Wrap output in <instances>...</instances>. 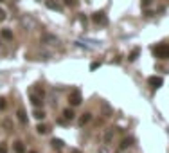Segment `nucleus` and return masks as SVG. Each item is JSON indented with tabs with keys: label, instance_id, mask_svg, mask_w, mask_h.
<instances>
[{
	"label": "nucleus",
	"instance_id": "obj_1",
	"mask_svg": "<svg viewBox=\"0 0 169 153\" xmlns=\"http://www.w3.org/2000/svg\"><path fill=\"white\" fill-rule=\"evenodd\" d=\"M153 52H155V56L160 58V59L169 58V47H167V45H158V47H155Z\"/></svg>",
	"mask_w": 169,
	"mask_h": 153
},
{
	"label": "nucleus",
	"instance_id": "obj_2",
	"mask_svg": "<svg viewBox=\"0 0 169 153\" xmlns=\"http://www.w3.org/2000/svg\"><path fill=\"white\" fill-rule=\"evenodd\" d=\"M92 20H94L97 25H108V16H106V13H103V11H97V13H94Z\"/></svg>",
	"mask_w": 169,
	"mask_h": 153
},
{
	"label": "nucleus",
	"instance_id": "obj_3",
	"mask_svg": "<svg viewBox=\"0 0 169 153\" xmlns=\"http://www.w3.org/2000/svg\"><path fill=\"white\" fill-rule=\"evenodd\" d=\"M81 101H83L81 92H79V90H72V92H70V95H68V103H70L72 106H79Z\"/></svg>",
	"mask_w": 169,
	"mask_h": 153
},
{
	"label": "nucleus",
	"instance_id": "obj_4",
	"mask_svg": "<svg viewBox=\"0 0 169 153\" xmlns=\"http://www.w3.org/2000/svg\"><path fill=\"white\" fill-rule=\"evenodd\" d=\"M42 43H45V45H56V43H59V40H58L56 34L43 33V34H42Z\"/></svg>",
	"mask_w": 169,
	"mask_h": 153
},
{
	"label": "nucleus",
	"instance_id": "obj_5",
	"mask_svg": "<svg viewBox=\"0 0 169 153\" xmlns=\"http://www.w3.org/2000/svg\"><path fill=\"white\" fill-rule=\"evenodd\" d=\"M147 83H149V87L158 88V87H162V83H164V79H162L160 76H151V78L147 79Z\"/></svg>",
	"mask_w": 169,
	"mask_h": 153
},
{
	"label": "nucleus",
	"instance_id": "obj_6",
	"mask_svg": "<svg viewBox=\"0 0 169 153\" xmlns=\"http://www.w3.org/2000/svg\"><path fill=\"white\" fill-rule=\"evenodd\" d=\"M29 97H31V103H32L34 106H42V105H43V97H42V95H36V94H32V92H29Z\"/></svg>",
	"mask_w": 169,
	"mask_h": 153
},
{
	"label": "nucleus",
	"instance_id": "obj_7",
	"mask_svg": "<svg viewBox=\"0 0 169 153\" xmlns=\"http://www.w3.org/2000/svg\"><path fill=\"white\" fill-rule=\"evenodd\" d=\"M45 4H47V8L52 9V11H61V4H59L58 0H47Z\"/></svg>",
	"mask_w": 169,
	"mask_h": 153
},
{
	"label": "nucleus",
	"instance_id": "obj_8",
	"mask_svg": "<svg viewBox=\"0 0 169 153\" xmlns=\"http://www.w3.org/2000/svg\"><path fill=\"white\" fill-rule=\"evenodd\" d=\"M113 128H108V130L104 131V137H103V140H104V144H110L112 142V139H113Z\"/></svg>",
	"mask_w": 169,
	"mask_h": 153
},
{
	"label": "nucleus",
	"instance_id": "obj_9",
	"mask_svg": "<svg viewBox=\"0 0 169 153\" xmlns=\"http://www.w3.org/2000/svg\"><path fill=\"white\" fill-rule=\"evenodd\" d=\"M16 117H18V121H20L22 124H27V115H25L23 108H18V112H16Z\"/></svg>",
	"mask_w": 169,
	"mask_h": 153
},
{
	"label": "nucleus",
	"instance_id": "obj_10",
	"mask_svg": "<svg viewBox=\"0 0 169 153\" xmlns=\"http://www.w3.org/2000/svg\"><path fill=\"white\" fill-rule=\"evenodd\" d=\"M90 119H92V114H83V115L79 117V126H85V124H88Z\"/></svg>",
	"mask_w": 169,
	"mask_h": 153
},
{
	"label": "nucleus",
	"instance_id": "obj_11",
	"mask_svg": "<svg viewBox=\"0 0 169 153\" xmlns=\"http://www.w3.org/2000/svg\"><path fill=\"white\" fill-rule=\"evenodd\" d=\"M63 117H65V121H72L74 117H76V114H74V110L65 108V110H63Z\"/></svg>",
	"mask_w": 169,
	"mask_h": 153
},
{
	"label": "nucleus",
	"instance_id": "obj_12",
	"mask_svg": "<svg viewBox=\"0 0 169 153\" xmlns=\"http://www.w3.org/2000/svg\"><path fill=\"white\" fill-rule=\"evenodd\" d=\"M0 36L4 38V40H13V33L9 29H2L0 31Z\"/></svg>",
	"mask_w": 169,
	"mask_h": 153
},
{
	"label": "nucleus",
	"instance_id": "obj_13",
	"mask_svg": "<svg viewBox=\"0 0 169 153\" xmlns=\"http://www.w3.org/2000/svg\"><path fill=\"white\" fill-rule=\"evenodd\" d=\"M36 131L40 133V135H45V133H49V128H47L45 124H38V126H36Z\"/></svg>",
	"mask_w": 169,
	"mask_h": 153
},
{
	"label": "nucleus",
	"instance_id": "obj_14",
	"mask_svg": "<svg viewBox=\"0 0 169 153\" xmlns=\"http://www.w3.org/2000/svg\"><path fill=\"white\" fill-rule=\"evenodd\" d=\"M133 144V139H122V142H121V150H126V148H128V146H132Z\"/></svg>",
	"mask_w": 169,
	"mask_h": 153
},
{
	"label": "nucleus",
	"instance_id": "obj_15",
	"mask_svg": "<svg viewBox=\"0 0 169 153\" xmlns=\"http://www.w3.org/2000/svg\"><path fill=\"white\" fill-rule=\"evenodd\" d=\"M139 54H140V49H133L132 54L128 56V59H130V61H135V59L139 58Z\"/></svg>",
	"mask_w": 169,
	"mask_h": 153
},
{
	"label": "nucleus",
	"instance_id": "obj_16",
	"mask_svg": "<svg viewBox=\"0 0 169 153\" xmlns=\"http://www.w3.org/2000/svg\"><path fill=\"white\" fill-rule=\"evenodd\" d=\"M31 92H32V94H36V95H42V97H43V95H45V92H43V88L40 87V85H36V87L32 88V90H31Z\"/></svg>",
	"mask_w": 169,
	"mask_h": 153
},
{
	"label": "nucleus",
	"instance_id": "obj_17",
	"mask_svg": "<svg viewBox=\"0 0 169 153\" xmlns=\"http://www.w3.org/2000/svg\"><path fill=\"white\" fill-rule=\"evenodd\" d=\"M52 146L61 150V148H63V140H61V139H52Z\"/></svg>",
	"mask_w": 169,
	"mask_h": 153
},
{
	"label": "nucleus",
	"instance_id": "obj_18",
	"mask_svg": "<svg viewBox=\"0 0 169 153\" xmlns=\"http://www.w3.org/2000/svg\"><path fill=\"white\" fill-rule=\"evenodd\" d=\"M15 151L16 153H23L25 148H23V142H15Z\"/></svg>",
	"mask_w": 169,
	"mask_h": 153
},
{
	"label": "nucleus",
	"instance_id": "obj_19",
	"mask_svg": "<svg viewBox=\"0 0 169 153\" xmlns=\"http://www.w3.org/2000/svg\"><path fill=\"white\" fill-rule=\"evenodd\" d=\"M32 115L36 117V119H45V112H43V110H34Z\"/></svg>",
	"mask_w": 169,
	"mask_h": 153
},
{
	"label": "nucleus",
	"instance_id": "obj_20",
	"mask_svg": "<svg viewBox=\"0 0 169 153\" xmlns=\"http://www.w3.org/2000/svg\"><path fill=\"white\" fill-rule=\"evenodd\" d=\"M101 67V61H94L92 65H90V70H96V69H99Z\"/></svg>",
	"mask_w": 169,
	"mask_h": 153
},
{
	"label": "nucleus",
	"instance_id": "obj_21",
	"mask_svg": "<svg viewBox=\"0 0 169 153\" xmlns=\"http://www.w3.org/2000/svg\"><path fill=\"white\" fill-rule=\"evenodd\" d=\"M103 108H104V112H106V115H110V114H112V110H110V106H108V103H103Z\"/></svg>",
	"mask_w": 169,
	"mask_h": 153
},
{
	"label": "nucleus",
	"instance_id": "obj_22",
	"mask_svg": "<svg viewBox=\"0 0 169 153\" xmlns=\"http://www.w3.org/2000/svg\"><path fill=\"white\" fill-rule=\"evenodd\" d=\"M4 20H6V11L0 8V22H4Z\"/></svg>",
	"mask_w": 169,
	"mask_h": 153
},
{
	"label": "nucleus",
	"instance_id": "obj_23",
	"mask_svg": "<svg viewBox=\"0 0 169 153\" xmlns=\"http://www.w3.org/2000/svg\"><path fill=\"white\" fill-rule=\"evenodd\" d=\"M0 153H7V146L4 144V142L0 144Z\"/></svg>",
	"mask_w": 169,
	"mask_h": 153
},
{
	"label": "nucleus",
	"instance_id": "obj_24",
	"mask_svg": "<svg viewBox=\"0 0 169 153\" xmlns=\"http://www.w3.org/2000/svg\"><path fill=\"white\" fill-rule=\"evenodd\" d=\"M6 106H7V105H6V99H0V110H6Z\"/></svg>",
	"mask_w": 169,
	"mask_h": 153
},
{
	"label": "nucleus",
	"instance_id": "obj_25",
	"mask_svg": "<svg viewBox=\"0 0 169 153\" xmlns=\"http://www.w3.org/2000/svg\"><path fill=\"white\" fill-rule=\"evenodd\" d=\"M151 2H153V0H142V8H147Z\"/></svg>",
	"mask_w": 169,
	"mask_h": 153
},
{
	"label": "nucleus",
	"instance_id": "obj_26",
	"mask_svg": "<svg viewBox=\"0 0 169 153\" xmlns=\"http://www.w3.org/2000/svg\"><path fill=\"white\" fill-rule=\"evenodd\" d=\"M65 4H67V6H74L76 2H74V0H65Z\"/></svg>",
	"mask_w": 169,
	"mask_h": 153
},
{
	"label": "nucleus",
	"instance_id": "obj_27",
	"mask_svg": "<svg viewBox=\"0 0 169 153\" xmlns=\"http://www.w3.org/2000/svg\"><path fill=\"white\" fill-rule=\"evenodd\" d=\"M74 153H79V151H74Z\"/></svg>",
	"mask_w": 169,
	"mask_h": 153
},
{
	"label": "nucleus",
	"instance_id": "obj_28",
	"mask_svg": "<svg viewBox=\"0 0 169 153\" xmlns=\"http://www.w3.org/2000/svg\"><path fill=\"white\" fill-rule=\"evenodd\" d=\"M31 153H36V151H31Z\"/></svg>",
	"mask_w": 169,
	"mask_h": 153
},
{
	"label": "nucleus",
	"instance_id": "obj_29",
	"mask_svg": "<svg viewBox=\"0 0 169 153\" xmlns=\"http://www.w3.org/2000/svg\"><path fill=\"white\" fill-rule=\"evenodd\" d=\"M0 2H4V0H0Z\"/></svg>",
	"mask_w": 169,
	"mask_h": 153
}]
</instances>
